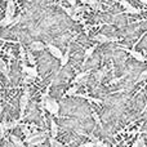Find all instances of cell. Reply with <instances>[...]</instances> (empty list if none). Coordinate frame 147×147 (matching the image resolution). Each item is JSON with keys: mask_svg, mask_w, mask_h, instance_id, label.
<instances>
[{"mask_svg": "<svg viewBox=\"0 0 147 147\" xmlns=\"http://www.w3.org/2000/svg\"><path fill=\"white\" fill-rule=\"evenodd\" d=\"M9 140L12 141L13 143H14L17 147H25V141H22V140H20V138L17 137V136H14V134H10L9 136Z\"/></svg>", "mask_w": 147, "mask_h": 147, "instance_id": "e0dca14e", "label": "cell"}, {"mask_svg": "<svg viewBox=\"0 0 147 147\" xmlns=\"http://www.w3.org/2000/svg\"><path fill=\"white\" fill-rule=\"evenodd\" d=\"M8 130V121L7 120H3L1 124H0V136H1V138L5 137V132Z\"/></svg>", "mask_w": 147, "mask_h": 147, "instance_id": "44dd1931", "label": "cell"}, {"mask_svg": "<svg viewBox=\"0 0 147 147\" xmlns=\"http://www.w3.org/2000/svg\"><path fill=\"white\" fill-rule=\"evenodd\" d=\"M86 5H89V7L92 8V9L94 10H98L101 9V3L97 1V0H88V3H86Z\"/></svg>", "mask_w": 147, "mask_h": 147, "instance_id": "ffe728a7", "label": "cell"}, {"mask_svg": "<svg viewBox=\"0 0 147 147\" xmlns=\"http://www.w3.org/2000/svg\"><path fill=\"white\" fill-rule=\"evenodd\" d=\"M48 136V132H35L30 136V137H25V143H31L34 140H38V138H41V137H47Z\"/></svg>", "mask_w": 147, "mask_h": 147, "instance_id": "ba28073f", "label": "cell"}, {"mask_svg": "<svg viewBox=\"0 0 147 147\" xmlns=\"http://www.w3.org/2000/svg\"><path fill=\"white\" fill-rule=\"evenodd\" d=\"M72 8H74V13H75V14H80V13L88 10L86 5H76V7H72Z\"/></svg>", "mask_w": 147, "mask_h": 147, "instance_id": "484cf974", "label": "cell"}, {"mask_svg": "<svg viewBox=\"0 0 147 147\" xmlns=\"http://www.w3.org/2000/svg\"><path fill=\"white\" fill-rule=\"evenodd\" d=\"M27 61L30 62L31 66H36V62H35V58H34V54L30 52H27Z\"/></svg>", "mask_w": 147, "mask_h": 147, "instance_id": "836d02e7", "label": "cell"}, {"mask_svg": "<svg viewBox=\"0 0 147 147\" xmlns=\"http://www.w3.org/2000/svg\"><path fill=\"white\" fill-rule=\"evenodd\" d=\"M106 74H107V70L106 69H102V70H99L98 72L96 74V78H97V80L98 81H102V79L106 76Z\"/></svg>", "mask_w": 147, "mask_h": 147, "instance_id": "4dcf8cb0", "label": "cell"}, {"mask_svg": "<svg viewBox=\"0 0 147 147\" xmlns=\"http://www.w3.org/2000/svg\"><path fill=\"white\" fill-rule=\"evenodd\" d=\"M21 129H22V133L25 137H30V136L32 134V133H31V129H28V127L25 124H21Z\"/></svg>", "mask_w": 147, "mask_h": 147, "instance_id": "f546056e", "label": "cell"}, {"mask_svg": "<svg viewBox=\"0 0 147 147\" xmlns=\"http://www.w3.org/2000/svg\"><path fill=\"white\" fill-rule=\"evenodd\" d=\"M28 48L31 52H41L47 48V45H44V43H41V41H31Z\"/></svg>", "mask_w": 147, "mask_h": 147, "instance_id": "9c48e42d", "label": "cell"}, {"mask_svg": "<svg viewBox=\"0 0 147 147\" xmlns=\"http://www.w3.org/2000/svg\"><path fill=\"white\" fill-rule=\"evenodd\" d=\"M47 49H48V52L52 54V57H54L56 59H59V61L62 59V57H63V54H65V53H62V51L58 47H54V45H52V44H48Z\"/></svg>", "mask_w": 147, "mask_h": 147, "instance_id": "5b68a950", "label": "cell"}, {"mask_svg": "<svg viewBox=\"0 0 147 147\" xmlns=\"http://www.w3.org/2000/svg\"><path fill=\"white\" fill-rule=\"evenodd\" d=\"M85 147H97V146H96V143H94L93 141H89V142L85 143Z\"/></svg>", "mask_w": 147, "mask_h": 147, "instance_id": "d590c367", "label": "cell"}, {"mask_svg": "<svg viewBox=\"0 0 147 147\" xmlns=\"http://www.w3.org/2000/svg\"><path fill=\"white\" fill-rule=\"evenodd\" d=\"M22 72L27 74V75H30L31 78H34V79L39 78V72H38L36 66H27L26 63H22Z\"/></svg>", "mask_w": 147, "mask_h": 147, "instance_id": "8992f818", "label": "cell"}, {"mask_svg": "<svg viewBox=\"0 0 147 147\" xmlns=\"http://www.w3.org/2000/svg\"><path fill=\"white\" fill-rule=\"evenodd\" d=\"M147 80V69L145 70V71H142L140 74V76L137 78V80L134 81V84H140V83H142V81H145Z\"/></svg>", "mask_w": 147, "mask_h": 147, "instance_id": "d4e9b609", "label": "cell"}, {"mask_svg": "<svg viewBox=\"0 0 147 147\" xmlns=\"http://www.w3.org/2000/svg\"><path fill=\"white\" fill-rule=\"evenodd\" d=\"M20 56H21V62H22V63H26V59H27V53H26L23 45L20 47Z\"/></svg>", "mask_w": 147, "mask_h": 147, "instance_id": "83f0119b", "label": "cell"}, {"mask_svg": "<svg viewBox=\"0 0 147 147\" xmlns=\"http://www.w3.org/2000/svg\"><path fill=\"white\" fill-rule=\"evenodd\" d=\"M132 147H146V145H145V138L140 136V137H138L137 140L134 141V143H133Z\"/></svg>", "mask_w": 147, "mask_h": 147, "instance_id": "cb8c5ba5", "label": "cell"}, {"mask_svg": "<svg viewBox=\"0 0 147 147\" xmlns=\"http://www.w3.org/2000/svg\"><path fill=\"white\" fill-rule=\"evenodd\" d=\"M129 72H125L124 75H121V76H119V78H115V79H111L110 80V85H114V84H117V83H120V81H123L125 78H127V75Z\"/></svg>", "mask_w": 147, "mask_h": 147, "instance_id": "4316f807", "label": "cell"}, {"mask_svg": "<svg viewBox=\"0 0 147 147\" xmlns=\"http://www.w3.org/2000/svg\"><path fill=\"white\" fill-rule=\"evenodd\" d=\"M8 56H9L10 58H13V53H12V49H9V51H8Z\"/></svg>", "mask_w": 147, "mask_h": 147, "instance_id": "f35d334b", "label": "cell"}, {"mask_svg": "<svg viewBox=\"0 0 147 147\" xmlns=\"http://www.w3.org/2000/svg\"><path fill=\"white\" fill-rule=\"evenodd\" d=\"M89 74H90V71H83V72H80V74H78V75L75 76V79L72 80V84H78L80 80H83L84 78H88L89 76Z\"/></svg>", "mask_w": 147, "mask_h": 147, "instance_id": "d6986e66", "label": "cell"}, {"mask_svg": "<svg viewBox=\"0 0 147 147\" xmlns=\"http://www.w3.org/2000/svg\"><path fill=\"white\" fill-rule=\"evenodd\" d=\"M124 12L127 13V14H140L141 9H138V8H136L134 5H132V7L128 8V9H124Z\"/></svg>", "mask_w": 147, "mask_h": 147, "instance_id": "603a6c76", "label": "cell"}, {"mask_svg": "<svg viewBox=\"0 0 147 147\" xmlns=\"http://www.w3.org/2000/svg\"><path fill=\"white\" fill-rule=\"evenodd\" d=\"M94 40L101 44H106V43H116V41H119V39L116 36H107L105 34H97L94 36Z\"/></svg>", "mask_w": 147, "mask_h": 147, "instance_id": "277c9868", "label": "cell"}, {"mask_svg": "<svg viewBox=\"0 0 147 147\" xmlns=\"http://www.w3.org/2000/svg\"><path fill=\"white\" fill-rule=\"evenodd\" d=\"M86 83H88V78H84L83 80H80L78 84H79V85H83V84H86Z\"/></svg>", "mask_w": 147, "mask_h": 147, "instance_id": "8d00e7d4", "label": "cell"}, {"mask_svg": "<svg viewBox=\"0 0 147 147\" xmlns=\"http://www.w3.org/2000/svg\"><path fill=\"white\" fill-rule=\"evenodd\" d=\"M146 147H147V146H146Z\"/></svg>", "mask_w": 147, "mask_h": 147, "instance_id": "60d3db41", "label": "cell"}, {"mask_svg": "<svg viewBox=\"0 0 147 147\" xmlns=\"http://www.w3.org/2000/svg\"><path fill=\"white\" fill-rule=\"evenodd\" d=\"M119 48H120V49H124V51H127L128 53H129L130 56H132L133 58L136 59V61L141 62V63H145V62H147V58H146L145 56H143L142 53H140V52L134 51V49H128L125 45H119Z\"/></svg>", "mask_w": 147, "mask_h": 147, "instance_id": "3957f363", "label": "cell"}, {"mask_svg": "<svg viewBox=\"0 0 147 147\" xmlns=\"http://www.w3.org/2000/svg\"><path fill=\"white\" fill-rule=\"evenodd\" d=\"M75 97H79V98H83V99H86L89 102H93V103H97V105H102L103 103V99L101 98H94V97H90L88 94H75Z\"/></svg>", "mask_w": 147, "mask_h": 147, "instance_id": "30bf717a", "label": "cell"}, {"mask_svg": "<svg viewBox=\"0 0 147 147\" xmlns=\"http://www.w3.org/2000/svg\"><path fill=\"white\" fill-rule=\"evenodd\" d=\"M70 52H71V48H67V51L65 52V54H63V57H62V59L59 61V67H65L67 63H69V61H70Z\"/></svg>", "mask_w": 147, "mask_h": 147, "instance_id": "7c38bea8", "label": "cell"}, {"mask_svg": "<svg viewBox=\"0 0 147 147\" xmlns=\"http://www.w3.org/2000/svg\"><path fill=\"white\" fill-rule=\"evenodd\" d=\"M0 70H1L3 75H5V78H7L8 80H10V78H9V69H8V66H7V63H5L4 59H0Z\"/></svg>", "mask_w": 147, "mask_h": 147, "instance_id": "2e32d148", "label": "cell"}, {"mask_svg": "<svg viewBox=\"0 0 147 147\" xmlns=\"http://www.w3.org/2000/svg\"><path fill=\"white\" fill-rule=\"evenodd\" d=\"M21 120H22V119H18V120H13V121L8 123V129H14V128H17L18 125H21Z\"/></svg>", "mask_w": 147, "mask_h": 147, "instance_id": "1f68e13d", "label": "cell"}, {"mask_svg": "<svg viewBox=\"0 0 147 147\" xmlns=\"http://www.w3.org/2000/svg\"><path fill=\"white\" fill-rule=\"evenodd\" d=\"M96 48H97L96 45H92V47H89V48L85 51V53H84V62H83V66L86 63V61H88V59L90 58L92 56H93V53H94V51H96Z\"/></svg>", "mask_w": 147, "mask_h": 147, "instance_id": "5bb4252c", "label": "cell"}, {"mask_svg": "<svg viewBox=\"0 0 147 147\" xmlns=\"http://www.w3.org/2000/svg\"><path fill=\"white\" fill-rule=\"evenodd\" d=\"M79 84H74L72 86H70L69 89L66 90V93H65V97H75V94L78 93L79 90Z\"/></svg>", "mask_w": 147, "mask_h": 147, "instance_id": "9a60e30c", "label": "cell"}, {"mask_svg": "<svg viewBox=\"0 0 147 147\" xmlns=\"http://www.w3.org/2000/svg\"><path fill=\"white\" fill-rule=\"evenodd\" d=\"M119 4L121 5V7L124 8V9H128V8H130V7H132V4H130V3L128 1V0H120V1H119Z\"/></svg>", "mask_w": 147, "mask_h": 147, "instance_id": "e575fe53", "label": "cell"}, {"mask_svg": "<svg viewBox=\"0 0 147 147\" xmlns=\"http://www.w3.org/2000/svg\"><path fill=\"white\" fill-rule=\"evenodd\" d=\"M14 18L16 17H8V16H4V18L0 21V26H1V27L13 26V25H14Z\"/></svg>", "mask_w": 147, "mask_h": 147, "instance_id": "8fae6325", "label": "cell"}, {"mask_svg": "<svg viewBox=\"0 0 147 147\" xmlns=\"http://www.w3.org/2000/svg\"><path fill=\"white\" fill-rule=\"evenodd\" d=\"M67 3H69L71 7H76V0H67Z\"/></svg>", "mask_w": 147, "mask_h": 147, "instance_id": "74e56055", "label": "cell"}, {"mask_svg": "<svg viewBox=\"0 0 147 147\" xmlns=\"http://www.w3.org/2000/svg\"><path fill=\"white\" fill-rule=\"evenodd\" d=\"M49 145H51V147H63V145L59 141H57L53 137H49Z\"/></svg>", "mask_w": 147, "mask_h": 147, "instance_id": "f1b7e54d", "label": "cell"}, {"mask_svg": "<svg viewBox=\"0 0 147 147\" xmlns=\"http://www.w3.org/2000/svg\"><path fill=\"white\" fill-rule=\"evenodd\" d=\"M5 16L8 17H16V4L14 0H8L5 7Z\"/></svg>", "mask_w": 147, "mask_h": 147, "instance_id": "52a82bcc", "label": "cell"}, {"mask_svg": "<svg viewBox=\"0 0 147 147\" xmlns=\"http://www.w3.org/2000/svg\"><path fill=\"white\" fill-rule=\"evenodd\" d=\"M141 3H142V4H145V5H147V0H140Z\"/></svg>", "mask_w": 147, "mask_h": 147, "instance_id": "ab89813d", "label": "cell"}, {"mask_svg": "<svg viewBox=\"0 0 147 147\" xmlns=\"http://www.w3.org/2000/svg\"><path fill=\"white\" fill-rule=\"evenodd\" d=\"M90 111H92V116H93V119H94V123H96L98 127L103 128V124H102V121H101V117H99L98 112L96 111V109H90Z\"/></svg>", "mask_w": 147, "mask_h": 147, "instance_id": "ac0fdd59", "label": "cell"}, {"mask_svg": "<svg viewBox=\"0 0 147 147\" xmlns=\"http://www.w3.org/2000/svg\"><path fill=\"white\" fill-rule=\"evenodd\" d=\"M61 8H62V10H63V12L69 16V17H72V16L75 14V13H74V8L72 7H63V5H62Z\"/></svg>", "mask_w": 147, "mask_h": 147, "instance_id": "d6a6232c", "label": "cell"}, {"mask_svg": "<svg viewBox=\"0 0 147 147\" xmlns=\"http://www.w3.org/2000/svg\"><path fill=\"white\" fill-rule=\"evenodd\" d=\"M45 110L49 112V114L54 115V116H58L59 115V105H58V102H57L54 98L49 97V98L47 99V102H45Z\"/></svg>", "mask_w": 147, "mask_h": 147, "instance_id": "7a4b0ae2", "label": "cell"}, {"mask_svg": "<svg viewBox=\"0 0 147 147\" xmlns=\"http://www.w3.org/2000/svg\"><path fill=\"white\" fill-rule=\"evenodd\" d=\"M28 102H30V90H28V88H26L25 92H23V96H21L20 98V119H23V115H25V111L28 106Z\"/></svg>", "mask_w": 147, "mask_h": 147, "instance_id": "6da1fadb", "label": "cell"}, {"mask_svg": "<svg viewBox=\"0 0 147 147\" xmlns=\"http://www.w3.org/2000/svg\"><path fill=\"white\" fill-rule=\"evenodd\" d=\"M45 140H47V137H41V138H38V140H34L31 143H28V146H30V147L40 146V145H43V143L45 142Z\"/></svg>", "mask_w": 147, "mask_h": 147, "instance_id": "7402d4cb", "label": "cell"}, {"mask_svg": "<svg viewBox=\"0 0 147 147\" xmlns=\"http://www.w3.org/2000/svg\"><path fill=\"white\" fill-rule=\"evenodd\" d=\"M57 136H58V124L54 119H51V137L57 138Z\"/></svg>", "mask_w": 147, "mask_h": 147, "instance_id": "4fadbf2b", "label": "cell"}]
</instances>
